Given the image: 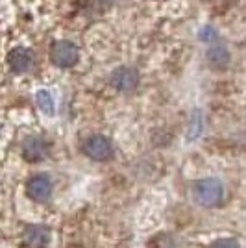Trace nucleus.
<instances>
[{"instance_id":"nucleus-8","label":"nucleus","mask_w":246,"mask_h":248,"mask_svg":"<svg viewBox=\"0 0 246 248\" xmlns=\"http://www.w3.org/2000/svg\"><path fill=\"white\" fill-rule=\"evenodd\" d=\"M22 241L28 248H45L48 243V232L41 226H31L22 233Z\"/></svg>"},{"instance_id":"nucleus-11","label":"nucleus","mask_w":246,"mask_h":248,"mask_svg":"<svg viewBox=\"0 0 246 248\" xmlns=\"http://www.w3.org/2000/svg\"><path fill=\"white\" fill-rule=\"evenodd\" d=\"M209 248H239L233 239H220V241H215V243H211Z\"/></svg>"},{"instance_id":"nucleus-6","label":"nucleus","mask_w":246,"mask_h":248,"mask_svg":"<svg viewBox=\"0 0 246 248\" xmlns=\"http://www.w3.org/2000/svg\"><path fill=\"white\" fill-rule=\"evenodd\" d=\"M50 193H52V186H50V180L46 176L37 174L33 176V178H30V182H28V195L33 200L45 202V200H48Z\"/></svg>"},{"instance_id":"nucleus-1","label":"nucleus","mask_w":246,"mask_h":248,"mask_svg":"<svg viewBox=\"0 0 246 248\" xmlns=\"http://www.w3.org/2000/svg\"><path fill=\"white\" fill-rule=\"evenodd\" d=\"M222 184L216 178H205V180H198L193 187V197L200 206L211 207L216 206L222 200Z\"/></svg>"},{"instance_id":"nucleus-5","label":"nucleus","mask_w":246,"mask_h":248,"mask_svg":"<svg viewBox=\"0 0 246 248\" xmlns=\"http://www.w3.org/2000/svg\"><path fill=\"white\" fill-rule=\"evenodd\" d=\"M139 82V76L130 67H121L111 74V83L119 91H132Z\"/></svg>"},{"instance_id":"nucleus-10","label":"nucleus","mask_w":246,"mask_h":248,"mask_svg":"<svg viewBox=\"0 0 246 248\" xmlns=\"http://www.w3.org/2000/svg\"><path fill=\"white\" fill-rule=\"evenodd\" d=\"M37 104H39V108H41L45 113L48 115L54 113V100H52L48 91H39L37 93Z\"/></svg>"},{"instance_id":"nucleus-4","label":"nucleus","mask_w":246,"mask_h":248,"mask_svg":"<svg viewBox=\"0 0 246 248\" xmlns=\"http://www.w3.org/2000/svg\"><path fill=\"white\" fill-rule=\"evenodd\" d=\"M31 63H33V56H31V52L28 50V48H24V46H17V48H13V50L8 54V65H10V69L13 73H17V74L26 73L31 67Z\"/></svg>"},{"instance_id":"nucleus-12","label":"nucleus","mask_w":246,"mask_h":248,"mask_svg":"<svg viewBox=\"0 0 246 248\" xmlns=\"http://www.w3.org/2000/svg\"><path fill=\"white\" fill-rule=\"evenodd\" d=\"M202 39H207V41L215 39V33L211 31V28H207V31H202Z\"/></svg>"},{"instance_id":"nucleus-2","label":"nucleus","mask_w":246,"mask_h":248,"mask_svg":"<svg viewBox=\"0 0 246 248\" xmlns=\"http://www.w3.org/2000/svg\"><path fill=\"white\" fill-rule=\"evenodd\" d=\"M50 60L58 67H72L78 60V48L71 41H56L50 46Z\"/></svg>"},{"instance_id":"nucleus-9","label":"nucleus","mask_w":246,"mask_h":248,"mask_svg":"<svg viewBox=\"0 0 246 248\" xmlns=\"http://www.w3.org/2000/svg\"><path fill=\"white\" fill-rule=\"evenodd\" d=\"M230 60V54L226 50V46L222 45H213V46H209V50H207V62L211 63L213 67H222L226 65Z\"/></svg>"},{"instance_id":"nucleus-3","label":"nucleus","mask_w":246,"mask_h":248,"mask_svg":"<svg viewBox=\"0 0 246 248\" xmlns=\"http://www.w3.org/2000/svg\"><path fill=\"white\" fill-rule=\"evenodd\" d=\"M83 152L92 157V159H98V161H104V159H109L113 154V145L111 141L104 135H91L85 139L83 143Z\"/></svg>"},{"instance_id":"nucleus-7","label":"nucleus","mask_w":246,"mask_h":248,"mask_svg":"<svg viewBox=\"0 0 246 248\" xmlns=\"http://www.w3.org/2000/svg\"><path fill=\"white\" fill-rule=\"evenodd\" d=\"M22 154L28 161H41L46 155V145L39 137H28L22 143Z\"/></svg>"}]
</instances>
